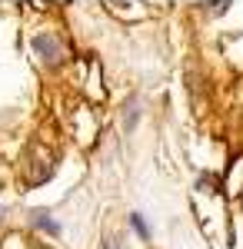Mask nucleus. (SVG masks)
I'll list each match as a JSON object with an SVG mask.
<instances>
[{"mask_svg": "<svg viewBox=\"0 0 243 249\" xmlns=\"http://www.w3.org/2000/svg\"><path fill=\"white\" fill-rule=\"evenodd\" d=\"M37 50L43 53V60L47 63H60V57H63V50H60V43L50 37H37Z\"/></svg>", "mask_w": 243, "mask_h": 249, "instance_id": "nucleus-1", "label": "nucleus"}, {"mask_svg": "<svg viewBox=\"0 0 243 249\" xmlns=\"http://www.w3.org/2000/svg\"><path fill=\"white\" fill-rule=\"evenodd\" d=\"M130 226L137 230V236H140V239H150V226H147V219H143L140 213H133V216H130Z\"/></svg>", "mask_w": 243, "mask_h": 249, "instance_id": "nucleus-2", "label": "nucleus"}]
</instances>
